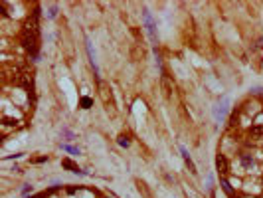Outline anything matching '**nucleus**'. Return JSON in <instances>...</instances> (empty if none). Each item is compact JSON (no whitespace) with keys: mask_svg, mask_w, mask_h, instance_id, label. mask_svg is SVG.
Listing matches in <instances>:
<instances>
[{"mask_svg":"<svg viewBox=\"0 0 263 198\" xmlns=\"http://www.w3.org/2000/svg\"><path fill=\"white\" fill-rule=\"evenodd\" d=\"M20 40H22V46L30 52V56H38V50H40V28H38V20L34 16L24 22L22 32H20Z\"/></svg>","mask_w":263,"mask_h":198,"instance_id":"1","label":"nucleus"},{"mask_svg":"<svg viewBox=\"0 0 263 198\" xmlns=\"http://www.w3.org/2000/svg\"><path fill=\"white\" fill-rule=\"evenodd\" d=\"M143 18H144V24H147V30H148V36L152 42H156V24H154L152 16H150V12L144 8L143 10Z\"/></svg>","mask_w":263,"mask_h":198,"instance_id":"2","label":"nucleus"},{"mask_svg":"<svg viewBox=\"0 0 263 198\" xmlns=\"http://www.w3.org/2000/svg\"><path fill=\"white\" fill-rule=\"evenodd\" d=\"M99 95H101V99H103V103L107 105V107H113V95H111V87L107 85V83H103L101 79H99Z\"/></svg>","mask_w":263,"mask_h":198,"instance_id":"3","label":"nucleus"},{"mask_svg":"<svg viewBox=\"0 0 263 198\" xmlns=\"http://www.w3.org/2000/svg\"><path fill=\"white\" fill-rule=\"evenodd\" d=\"M228 109H229V99H228V97H224L222 103H216V107H214V117H216V121H222L224 117H225V113H228Z\"/></svg>","mask_w":263,"mask_h":198,"instance_id":"4","label":"nucleus"},{"mask_svg":"<svg viewBox=\"0 0 263 198\" xmlns=\"http://www.w3.org/2000/svg\"><path fill=\"white\" fill-rule=\"evenodd\" d=\"M216 166H218V172L222 176H225L229 172V163H228V159H225L224 155H218V157H216Z\"/></svg>","mask_w":263,"mask_h":198,"instance_id":"5","label":"nucleus"},{"mask_svg":"<svg viewBox=\"0 0 263 198\" xmlns=\"http://www.w3.org/2000/svg\"><path fill=\"white\" fill-rule=\"evenodd\" d=\"M61 166H64V168H68V170H71V172H75V174H85V172H83L81 168H79L77 165H75L73 161H69V159H64V161H61Z\"/></svg>","mask_w":263,"mask_h":198,"instance_id":"6","label":"nucleus"},{"mask_svg":"<svg viewBox=\"0 0 263 198\" xmlns=\"http://www.w3.org/2000/svg\"><path fill=\"white\" fill-rule=\"evenodd\" d=\"M180 153H182V157H184V163L188 165V168H190V172H192V174H196V166H194V163H192L190 155H188V151L184 149V147H180Z\"/></svg>","mask_w":263,"mask_h":198,"instance_id":"7","label":"nucleus"},{"mask_svg":"<svg viewBox=\"0 0 263 198\" xmlns=\"http://www.w3.org/2000/svg\"><path fill=\"white\" fill-rule=\"evenodd\" d=\"M249 137L255 139V141H261V139H263V127H259V125L251 127V129H249Z\"/></svg>","mask_w":263,"mask_h":198,"instance_id":"8","label":"nucleus"},{"mask_svg":"<svg viewBox=\"0 0 263 198\" xmlns=\"http://www.w3.org/2000/svg\"><path fill=\"white\" fill-rule=\"evenodd\" d=\"M162 87H164V93H166V97H170V93H172V83L168 81V75L162 71Z\"/></svg>","mask_w":263,"mask_h":198,"instance_id":"9","label":"nucleus"},{"mask_svg":"<svg viewBox=\"0 0 263 198\" xmlns=\"http://www.w3.org/2000/svg\"><path fill=\"white\" fill-rule=\"evenodd\" d=\"M241 163H243V166H251L253 165V159L247 157V155H241Z\"/></svg>","mask_w":263,"mask_h":198,"instance_id":"10","label":"nucleus"},{"mask_svg":"<svg viewBox=\"0 0 263 198\" xmlns=\"http://www.w3.org/2000/svg\"><path fill=\"white\" fill-rule=\"evenodd\" d=\"M91 105H93V101H91L89 97H81V107L83 109H89Z\"/></svg>","mask_w":263,"mask_h":198,"instance_id":"11","label":"nucleus"},{"mask_svg":"<svg viewBox=\"0 0 263 198\" xmlns=\"http://www.w3.org/2000/svg\"><path fill=\"white\" fill-rule=\"evenodd\" d=\"M139 190L144 194V198H150V192L147 190V184H144V182H139Z\"/></svg>","mask_w":263,"mask_h":198,"instance_id":"12","label":"nucleus"},{"mask_svg":"<svg viewBox=\"0 0 263 198\" xmlns=\"http://www.w3.org/2000/svg\"><path fill=\"white\" fill-rule=\"evenodd\" d=\"M222 186H224V190L229 194V198H232V186H229V182H228L225 178H222Z\"/></svg>","mask_w":263,"mask_h":198,"instance_id":"13","label":"nucleus"},{"mask_svg":"<svg viewBox=\"0 0 263 198\" xmlns=\"http://www.w3.org/2000/svg\"><path fill=\"white\" fill-rule=\"evenodd\" d=\"M119 145L121 147H129V139L125 137V135H121V137H119Z\"/></svg>","mask_w":263,"mask_h":198,"instance_id":"14","label":"nucleus"},{"mask_svg":"<svg viewBox=\"0 0 263 198\" xmlns=\"http://www.w3.org/2000/svg\"><path fill=\"white\" fill-rule=\"evenodd\" d=\"M64 149H65V151H69V153H73V155H79V151L75 149V147H69V145H64Z\"/></svg>","mask_w":263,"mask_h":198,"instance_id":"15","label":"nucleus"},{"mask_svg":"<svg viewBox=\"0 0 263 198\" xmlns=\"http://www.w3.org/2000/svg\"><path fill=\"white\" fill-rule=\"evenodd\" d=\"M56 12H57V8L52 6V8H49V12H48V16H49V18H56Z\"/></svg>","mask_w":263,"mask_h":198,"instance_id":"16","label":"nucleus"},{"mask_svg":"<svg viewBox=\"0 0 263 198\" xmlns=\"http://www.w3.org/2000/svg\"><path fill=\"white\" fill-rule=\"evenodd\" d=\"M253 93H259V95H263V87H253Z\"/></svg>","mask_w":263,"mask_h":198,"instance_id":"17","label":"nucleus"},{"mask_svg":"<svg viewBox=\"0 0 263 198\" xmlns=\"http://www.w3.org/2000/svg\"><path fill=\"white\" fill-rule=\"evenodd\" d=\"M77 190H79V188H75V186H69V188H68V194H75Z\"/></svg>","mask_w":263,"mask_h":198,"instance_id":"18","label":"nucleus"},{"mask_svg":"<svg viewBox=\"0 0 263 198\" xmlns=\"http://www.w3.org/2000/svg\"><path fill=\"white\" fill-rule=\"evenodd\" d=\"M48 196V192H42V194H36V196H28V198H46Z\"/></svg>","mask_w":263,"mask_h":198,"instance_id":"19","label":"nucleus"},{"mask_svg":"<svg viewBox=\"0 0 263 198\" xmlns=\"http://www.w3.org/2000/svg\"><path fill=\"white\" fill-rule=\"evenodd\" d=\"M28 192H32V186H30V184H26V186H24V194H28Z\"/></svg>","mask_w":263,"mask_h":198,"instance_id":"20","label":"nucleus"},{"mask_svg":"<svg viewBox=\"0 0 263 198\" xmlns=\"http://www.w3.org/2000/svg\"><path fill=\"white\" fill-rule=\"evenodd\" d=\"M232 198H233V196H232Z\"/></svg>","mask_w":263,"mask_h":198,"instance_id":"21","label":"nucleus"}]
</instances>
